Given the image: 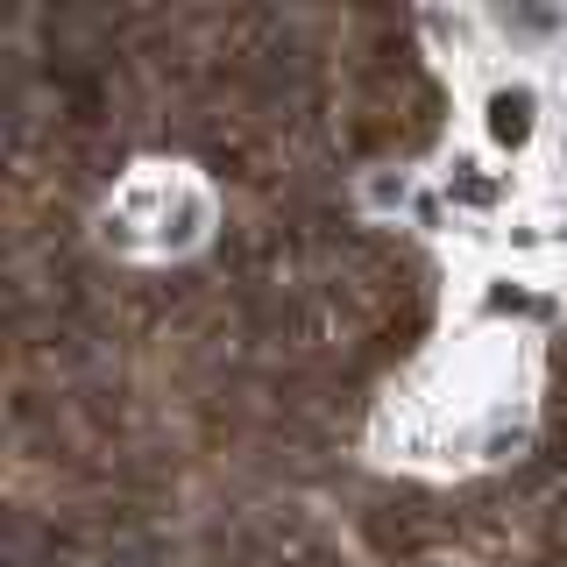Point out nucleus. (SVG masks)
<instances>
[{"instance_id":"1","label":"nucleus","mask_w":567,"mask_h":567,"mask_svg":"<svg viewBox=\"0 0 567 567\" xmlns=\"http://www.w3.org/2000/svg\"><path fill=\"white\" fill-rule=\"evenodd\" d=\"M213 235V192L192 164H135L106 199V241L128 256H192Z\"/></svg>"},{"instance_id":"2","label":"nucleus","mask_w":567,"mask_h":567,"mask_svg":"<svg viewBox=\"0 0 567 567\" xmlns=\"http://www.w3.org/2000/svg\"><path fill=\"white\" fill-rule=\"evenodd\" d=\"M532 128H539V100H532V85H496V93H489V135L504 142V150H518V142H532Z\"/></svg>"},{"instance_id":"3","label":"nucleus","mask_w":567,"mask_h":567,"mask_svg":"<svg viewBox=\"0 0 567 567\" xmlns=\"http://www.w3.org/2000/svg\"><path fill=\"white\" fill-rule=\"evenodd\" d=\"M404 199H412V177H377V185H369V206H404Z\"/></svg>"}]
</instances>
